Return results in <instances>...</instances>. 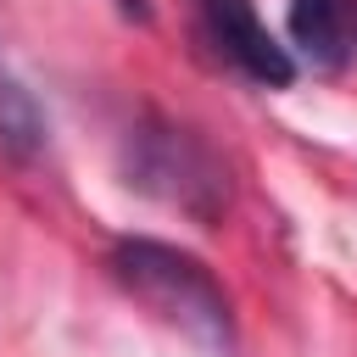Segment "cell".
I'll return each instance as SVG.
<instances>
[{"mask_svg":"<svg viewBox=\"0 0 357 357\" xmlns=\"http://www.w3.org/2000/svg\"><path fill=\"white\" fill-rule=\"evenodd\" d=\"M195 22H201V39L234 73H245L251 84H262V89H290L296 84L290 45H279L268 33V22L257 17L251 0H195Z\"/></svg>","mask_w":357,"mask_h":357,"instance_id":"3","label":"cell"},{"mask_svg":"<svg viewBox=\"0 0 357 357\" xmlns=\"http://www.w3.org/2000/svg\"><path fill=\"white\" fill-rule=\"evenodd\" d=\"M112 279L145 307L156 312L167 329H178L184 340H195L206 357H229L234 351V312L223 284L212 279V268L167 240L151 234H123L112 245Z\"/></svg>","mask_w":357,"mask_h":357,"instance_id":"1","label":"cell"},{"mask_svg":"<svg viewBox=\"0 0 357 357\" xmlns=\"http://www.w3.org/2000/svg\"><path fill=\"white\" fill-rule=\"evenodd\" d=\"M117 173H123L128 190L151 195L156 206H167V212H178V218H190L201 229H212L223 218V206H229V167H223V156L201 134H190L184 123L156 117V112L139 117L123 134Z\"/></svg>","mask_w":357,"mask_h":357,"instance_id":"2","label":"cell"},{"mask_svg":"<svg viewBox=\"0 0 357 357\" xmlns=\"http://www.w3.org/2000/svg\"><path fill=\"white\" fill-rule=\"evenodd\" d=\"M290 39L318 73H340L357 56V0H290Z\"/></svg>","mask_w":357,"mask_h":357,"instance_id":"4","label":"cell"},{"mask_svg":"<svg viewBox=\"0 0 357 357\" xmlns=\"http://www.w3.org/2000/svg\"><path fill=\"white\" fill-rule=\"evenodd\" d=\"M45 139H50V123H45L39 100L28 95V84L0 56V156L6 162H33L45 151Z\"/></svg>","mask_w":357,"mask_h":357,"instance_id":"5","label":"cell"}]
</instances>
